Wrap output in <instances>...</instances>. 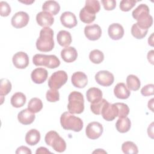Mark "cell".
<instances>
[{
    "label": "cell",
    "mask_w": 154,
    "mask_h": 154,
    "mask_svg": "<svg viewBox=\"0 0 154 154\" xmlns=\"http://www.w3.org/2000/svg\"><path fill=\"white\" fill-rule=\"evenodd\" d=\"M153 35V33H152V34L151 35L150 37V38H149V39H148V43H149V45H150V46H153V38H152Z\"/></svg>",
    "instance_id": "c3c4849f"
},
{
    "label": "cell",
    "mask_w": 154,
    "mask_h": 154,
    "mask_svg": "<svg viewBox=\"0 0 154 154\" xmlns=\"http://www.w3.org/2000/svg\"><path fill=\"white\" fill-rule=\"evenodd\" d=\"M61 57L66 63L73 62L76 60L78 57L77 51L74 47H66L61 51Z\"/></svg>",
    "instance_id": "ffe728a7"
},
{
    "label": "cell",
    "mask_w": 154,
    "mask_h": 154,
    "mask_svg": "<svg viewBox=\"0 0 154 154\" xmlns=\"http://www.w3.org/2000/svg\"><path fill=\"white\" fill-rule=\"evenodd\" d=\"M33 2H34V1H31V2H28V1L26 2V1H21V2H22V3H24V4H31V3H32Z\"/></svg>",
    "instance_id": "681fc988"
},
{
    "label": "cell",
    "mask_w": 154,
    "mask_h": 154,
    "mask_svg": "<svg viewBox=\"0 0 154 154\" xmlns=\"http://www.w3.org/2000/svg\"><path fill=\"white\" fill-rule=\"evenodd\" d=\"M42 10L43 11H47L52 15H57L60 10V6L57 1H47L43 4Z\"/></svg>",
    "instance_id": "d4e9b609"
},
{
    "label": "cell",
    "mask_w": 154,
    "mask_h": 154,
    "mask_svg": "<svg viewBox=\"0 0 154 154\" xmlns=\"http://www.w3.org/2000/svg\"><path fill=\"white\" fill-rule=\"evenodd\" d=\"M71 81L73 86L79 88H84L88 83L87 75L82 72H75L72 76Z\"/></svg>",
    "instance_id": "e0dca14e"
},
{
    "label": "cell",
    "mask_w": 154,
    "mask_h": 154,
    "mask_svg": "<svg viewBox=\"0 0 154 154\" xmlns=\"http://www.w3.org/2000/svg\"><path fill=\"white\" fill-rule=\"evenodd\" d=\"M84 7L94 14L98 13L100 8L99 2L96 0H87Z\"/></svg>",
    "instance_id": "e575fe53"
},
{
    "label": "cell",
    "mask_w": 154,
    "mask_h": 154,
    "mask_svg": "<svg viewBox=\"0 0 154 154\" xmlns=\"http://www.w3.org/2000/svg\"><path fill=\"white\" fill-rule=\"evenodd\" d=\"M35 45L37 49L41 52L51 51L54 47L53 30L49 27L43 28Z\"/></svg>",
    "instance_id": "7a4b0ae2"
},
{
    "label": "cell",
    "mask_w": 154,
    "mask_h": 154,
    "mask_svg": "<svg viewBox=\"0 0 154 154\" xmlns=\"http://www.w3.org/2000/svg\"><path fill=\"white\" fill-rule=\"evenodd\" d=\"M62 25L68 28H72L77 25V19L75 15L70 11H65L60 16Z\"/></svg>",
    "instance_id": "2e32d148"
},
{
    "label": "cell",
    "mask_w": 154,
    "mask_h": 154,
    "mask_svg": "<svg viewBox=\"0 0 154 154\" xmlns=\"http://www.w3.org/2000/svg\"><path fill=\"white\" fill-rule=\"evenodd\" d=\"M35 116L28 108L24 109L19 112L17 119L19 122L25 125L31 124L35 120Z\"/></svg>",
    "instance_id": "d6986e66"
},
{
    "label": "cell",
    "mask_w": 154,
    "mask_h": 154,
    "mask_svg": "<svg viewBox=\"0 0 154 154\" xmlns=\"http://www.w3.org/2000/svg\"><path fill=\"white\" fill-rule=\"evenodd\" d=\"M95 80L99 85L104 87H108L113 84L114 77L112 73L109 71L100 70L96 74Z\"/></svg>",
    "instance_id": "9c48e42d"
},
{
    "label": "cell",
    "mask_w": 154,
    "mask_h": 154,
    "mask_svg": "<svg viewBox=\"0 0 154 154\" xmlns=\"http://www.w3.org/2000/svg\"><path fill=\"white\" fill-rule=\"evenodd\" d=\"M154 85L152 84H147L144 86L141 90V93L144 96H149L153 94Z\"/></svg>",
    "instance_id": "b9f144b4"
},
{
    "label": "cell",
    "mask_w": 154,
    "mask_h": 154,
    "mask_svg": "<svg viewBox=\"0 0 154 154\" xmlns=\"http://www.w3.org/2000/svg\"><path fill=\"white\" fill-rule=\"evenodd\" d=\"M89 58L92 63L94 64H100L104 60V55L102 51L98 49H94L90 52Z\"/></svg>",
    "instance_id": "d6a6232c"
},
{
    "label": "cell",
    "mask_w": 154,
    "mask_h": 154,
    "mask_svg": "<svg viewBox=\"0 0 154 154\" xmlns=\"http://www.w3.org/2000/svg\"><path fill=\"white\" fill-rule=\"evenodd\" d=\"M68 79L67 74L64 70L57 71L48 79V86L51 89L58 90L64 85Z\"/></svg>",
    "instance_id": "52a82bcc"
},
{
    "label": "cell",
    "mask_w": 154,
    "mask_h": 154,
    "mask_svg": "<svg viewBox=\"0 0 154 154\" xmlns=\"http://www.w3.org/2000/svg\"><path fill=\"white\" fill-rule=\"evenodd\" d=\"M137 25L142 29H148L153 23V17L149 14V8L146 4H140L132 13Z\"/></svg>",
    "instance_id": "6da1fadb"
},
{
    "label": "cell",
    "mask_w": 154,
    "mask_h": 154,
    "mask_svg": "<svg viewBox=\"0 0 154 154\" xmlns=\"http://www.w3.org/2000/svg\"><path fill=\"white\" fill-rule=\"evenodd\" d=\"M48 73L46 69L42 67L35 69L32 71L31 74V78L32 81L35 84L43 83L48 78Z\"/></svg>",
    "instance_id": "ac0fdd59"
},
{
    "label": "cell",
    "mask_w": 154,
    "mask_h": 154,
    "mask_svg": "<svg viewBox=\"0 0 154 154\" xmlns=\"http://www.w3.org/2000/svg\"><path fill=\"white\" fill-rule=\"evenodd\" d=\"M36 21L37 23L44 27H49L52 25L54 22V18L52 14L47 11H40L36 16Z\"/></svg>",
    "instance_id": "5bb4252c"
},
{
    "label": "cell",
    "mask_w": 154,
    "mask_h": 154,
    "mask_svg": "<svg viewBox=\"0 0 154 154\" xmlns=\"http://www.w3.org/2000/svg\"><path fill=\"white\" fill-rule=\"evenodd\" d=\"M11 90V84L6 78H2L0 81V95L4 96L8 94Z\"/></svg>",
    "instance_id": "836d02e7"
},
{
    "label": "cell",
    "mask_w": 154,
    "mask_h": 154,
    "mask_svg": "<svg viewBox=\"0 0 154 154\" xmlns=\"http://www.w3.org/2000/svg\"><path fill=\"white\" fill-rule=\"evenodd\" d=\"M108 33L111 39L114 40H118L123 37L124 29L120 24L118 23H114L109 26Z\"/></svg>",
    "instance_id": "9a60e30c"
},
{
    "label": "cell",
    "mask_w": 154,
    "mask_h": 154,
    "mask_svg": "<svg viewBox=\"0 0 154 154\" xmlns=\"http://www.w3.org/2000/svg\"><path fill=\"white\" fill-rule=\"evenodd\" d=\"M147 59L151 64H153V50H152L148 52Z\"/></svg>",
    "instance_id": "f6af8a7d"
},
{
    "label": "cell",
    "mask_w": 154,
    "mask_h": 154,
    "mask_svg": "<svg viewBox=\"0 0 154 154\" xmlns=\"http://www.w3.org/2000/svg\"><path fill=\"white\" fill-rule=\"evenodd\" d=\"M86 97L89 102L96 103L102 99V92L98 88L91 87L87 91Z\"/></svg>",
    "instance_id": "44dd1931"
},
{
    "label": "cell",
    "mask_w": 154,
    "mask_h": 154,
    "mask_svg": "<svg viewBox=\"0 0 154 154\" xmlns=\"http://www.w3.org/2000/svg\"><path fill=\"white\" fill-rule=\"evenodd\" d=\"M26 96L21 92L15 93L11 97L10 103L13 107L20 108L26 103Z\"/></svg>",
    "instance_id": "4316f807"
},
{
    "label": "cell",
    "mask_w": 154,
    "mask_h": 154,
    "mask_svg": "<svg viewBox=\"0 0 154 154\" xmlns=\"http://www.w3.org/2000/svg\"><path fill=\"white\" fill-rule=\"evenodd\" d=\"M126 84L128 88L130 90L137 91L141 85V82L138 78L134 75H129L126 78Z\"/></svg>",
    "instance_id": "83f0119b"
},
{
    "label": "cell",
    "mask_w": 154,
    "mask_h": 154,
    "mask_svg": "<svg viewBox=\"0 0 154 154\" xmlns=\"http://www.w3.org/2000/svg\"><path fill=\"white\" fill-rule=\"evenodd\" d=\"M79 18L82 22L85 23H90L94 21L96 19V14L90 12L84 7L79 12Z\"/></svg>",
    "instance_id": "f1b7e54d"
},
{
    "label": "cell",
    "mask_w": 154,
    "mask_h": 154,
    "mask_svg": "<svg viewBox=\"0 0 154 154\" xmlns=\"http://www.w3.org/2000/svg\"><path fill=\"white\" fill-rule=\"evenodd\" d=\"M153 99H152L150 100L148 102V108H150L151 109L152 111H153Z\"/></svg>",
    "instance_id": "7dc6e473"
},
{
    "label": "cell",
    "mask_w": 154,
    "mask_h": 154,
    "mask_svg": "<svg viewBox=\"0 0 154 154\" xmlns=\"http://www.w3.org/2000/svg\"><path fill=\"white\" fill-rule=\"evenodd\" d=\"M57 39L58 43L63 47H68L72 41L70 33L65 30H61L58 32Z\"/></svg>",
    "instance_id": "603a6c76"
},
{
    "label": "cell",
    "mask_w": 154,
    "mask_h": 154,
    "mask_svg": "<svg viewBox=\"0 0 154 154\" xmlns=\"http://www.w3.org/2000/svg\"><path fill=\"white\" fill-rule=\"evenodd\" d=\"M29 20V15L24 11H19L12 17L11 23L13 27L21 28L27 25Z\"/></svg>",
    "instance_id": "30bf717a"
},
{
    "label": "cell",
    "mask_w": 154,
    "mask_h": 154,
    "mask_svg": "<svg viewBox=\"0 0 154 154\" xmlns=\"http://www.w3.org/2000/svg\"><path fill=\"white\" fill-rule=\"evenodd\" d=\"M31 150L24 146H20L19 147H18L16 151V154H19V153H26V154H31Z\"/></svg>",
    "instance_id": "7bdbcfd3"
},
{
    "label": "cell",
    "mask_w": 154,
    "mask_h": 154,
    "mask_svg": "<svg viewBox=\"0 0 154 154\" xmlns=\"http://www.w3.org/2000/svg\"><path fill=\"white\" fill-rule=\"evenodd\" d=\"M32 63L36 66H43L49 69H55L60 64V60L54 55L35 54L32 58Z\"/></svg>",
    "instance_id": "5b68a950"
},
{
    "label": "cell",
    "mask_w": 154,
    "mask_h": 154,
    "mask_svg": "<svg viewBox=\"0 0 154 154\" xmlns=\"http://www.w3.org/2000/svg\"><path fill=\"white\" fill-rule=\"evenodd\" d=\"M103 128L102 125L97 122H92L88 124L85 129L87 137L91 140H96L102 134Z\"/></svg>",
    "instance_id": "ba28073f"
},
{
    "label": "cell",
    "mask_w": 154,
    "mask_h": 154,
    "mask_svg": "<svg viewBox=\"0 0 154 154\" xmlns=\"http://www.w3.org/2000/svg\"><path fill=\"white\" fill-rule=\"evenodd\" d=\"M114 104L117 106L118 110L117 117H119V118H124L127 117L129 113V108L128 106L126 104L121 102L115 103Z\"/></svg>",
    "instance_id": "d590c367"
},
{
    "label": "cell",
    "mask_w": 154,
    "mask_h": 154,
    "mask_svg": "<svg viewBox=\"0 0 154 154\" xmlns=\"http://www.w3.org/2000/svg\"><path fill=\"white\" fill-rule=\"evenodd\" d=\"M101 115L106 121H112L118 116V110L114 103L111 104L107 102L103 106Z\"/></svg>",
    "instance_id": "8fae6325"
},
{
    "label": "cell",
    "mask_w": 154,
    "mask_h": 154,
    "mask_svg": "<svg viewBox=\"0 0 154 154\" xmlns=\"http://www.w3.org/2000/svg\"><path fill=\"white\" fill-rule=\"evenodd\" d=\"M43 108L42 100L37 97L32 98L28 102V108L33 113H37L41 111Z\"/></svg>",
    "instance_id": "f546056e"
},
{
    "label": "cell",
    "mask_w": 154,
    "mask_h": 154,
    "mask_svg": "<svg viewBox=\"0 0 154 154\" xmlns=\"http://www.w3.org/2000/svg\"><path fill=\"white\" fill-rule=\"evenodd\" d=\"M122 150L124 153H138V150L136 144L132 141H125L122 146Z\"/></svg>",
    "instance_id": "1f68e13d"
},
{
    "label": "cell",
    "mask_w": 154,
    "mask_h": 154,
    "mask_svg": "<svg viewBox=\"0 0 154 154\" xmlns=\"http://www.w3.org/2000/svg\"><path fill=\"white\" fill-rule=\"evenodd\" d=\"M60 123L64 129L75 132H79L83 128L82 120L69 112H64L61 114Z\"/></svg>",
    "instance_id": "3957f363"
},
{
    "label": "cell",
    "mask_w": 154,
    "mask_h": 154,
    "mask_svg": "<svg viewBox=\"0 0 154 154\" xmlns=\"http://www.w3.org/2000/svg\"><path fill=\"white\" fill-rule=\"evenodd\" d=\"M108 101L105 100V99H102L99 102H97L96 103H91L90 105V109L93 113L96 115H99L101 114L102 109L103 107V106L105 105V103Z\"/></svg>",
    "instance_id": "8d00e7d4"
},
{
    "label": "cell",
    "mask_w": 154,
    "mask_h": 154,
    "mask_svg": "<svg viewBox=\"0 0 154 154\" xmlns=\"http://www.w3.org/2000/svg\"><path fill=\"white\" fill-rule=\"evenodd\" d=\"M40 140V133L35 129H31L27 132L25 135V141L30 146L37 144Z\"/></svg>",
    "instance_id": "cb8c5ba5"
},
{
    "label": "cell",
    "mask_w": 154,
    "mask_h": 154,
    "mask_svg": "<svg viewBox=\"0 0 154 154\" xmlns=\"http://www.w3.org/2000/svg\"><path fill=\"white\" fill-rule=\"evenodd\" d=\"M153 123L152 122L151 123V125L148 127V129H147V133H148V135L149 136H150L152 138H153Z\"/></svg>",
    "instance_id": "bcb514c9"
},
{
    "label": "cell",
    "mask_w": 154,
    "mask_h": 154,
    "mask_svg": "<svg viewBox=\"0 0 154 154\" xmlns=\"http://www.w3.org/2000/svg\"><path fill=\"white\" fill-rule=\"evenodd\" d=\"M101 2L104 9L107 11L112 10L116 7V2L114 0H102Z\"/></svg>",
    "instance_id": "60d3db41"
},
{
    "label": "cell",
    "mask_w": 154,
    "mask_h": 154,
    "mask_svg": "<svg viewBox=\"0 0 154 154\" xmlns=\"http://www.w3.org/2000/svg\"><path fill=\"white\" fill-rule=\"evenodd\" d=\"M131 120L127 117L124 118H119L116 123V128L120 133H125L128 132L131 128Z\"/></svg>",
    "instance_id": "484cf974"
},
{
    "label": "cell",
    "mask_w": 154,
    "mask_h": 154,
    "mask_svg": "<svg viewBox=\"0 0 154 154\" xmlns=\"http://www.w3.org/2000/svg\"><path fill=\"white\" fill-rule=\"evenodd\" d=\"M36 153H51V152H49L46 147H40L38 148L35 152Z\"/></svg>",
    "instance_id": "ee69618b"
},
{
    "label": "cell",
    "mask_w": 154,
    "mask_h": 154,
    "mask_svg": "<svg viewBox=\"0 0 154 154\" xmlns=\"http://www.w3.org/2000/svg\"><path fill=\"white\" fill-rule=\"evenodd\" d=\"M148 29L141 28L137 23L133 24L131 28V34L132 35L137 39L143 38L147 34Z\"/></svg>",
    "instance_id": "4dcf8cb0"
},
{
    "label": "cell",
    "mask_w": 154,
    "mask_h": 154,
    "mask_svg": "<svg viewBox=\"0 0 154 154\" xmlns=\"http://www.w3.org/2000/svg\"><path fill=\"white\" fill-rule=\"evenodd\" d=\"M67 108L71 114H81L84 110V99L83 95L78 91L71 92L68 97Z\"/></svg>",
    "instance_id": "277c9868"
},
{
    "label": "cell",
    "mask_w": 154,
    "mask_h": 154,
    "mask_svg": "<svg viewBox=\"0 0 154 154\" xmlns=\"http://www.w3.org/2000/svg\"><path fill=\"white\" fill-rule=\"evenodd\" d=\"M12 61L14 66L17 69H25L29 64V57L24 52L16 53L13 57Z\"/></svg>",
    "instance_id": "4fadbf2b"
},
{
    "label": "cell",
    "mask_w": 154,
    "mask_h": 154,
    "mask_svg": "<svg viewBox=\"0 0 154 154\" xmlns=\"http://www.w3.org/2000/svg\"><path fill=\"white\" fill-rule=\"evenodd\" d=\"M46 97L48 101L50 102H55L60 99V94L57 90L50 89L47 91Z\"/></svg>",
    "instance_id": "f35d334b"
},
{
    "label": "cell",
    "mask_w": 154,
    "mask_h": 154,
    "mask_svg": "<svg viewBox=\"0 0 154 154\" xmlns=\"http://www.w3.org/2000/svg\"><path fill=\"white\" fill-rule=\"evenodd\" d=\"M137 1L134 0H123L120 3V8L123 11H128L131 10Z\"/></svg>",
    "instance_id": "74e56055"
},
{
    "label": "cell",
    "mask_w": 154,
    "mask_h": 154,
    "mask_svg": "<svg viewBox=\"0 0 154 154\" xmlns=\"http://www.w3.org/2000/svg\"><path fill=\"white\" fill-rule=\"evenodd\" d=\"M114 93L116 97L119 99H126L130 96L131 91L124 83L120 82L115 86Z\"/></svg>",
    "instance_id": "7402d4cb"
},
{
    "label": "cell",
    "mask_w": 154,
    "mask_h": 154,
    "mask_svg": "<svg viewBox=\"0 0 154 154\" xmlns=\"http://www.w3.org/2000/svg\"><path fill=\"white\" fill-rule=\"evenodd\" d=\"M47 145L51 146L53 149L58 152H63L66 149V143L64 139L54 131L48 132L45 137Z\"/></svg>",
    "instance_id": "8992f818"
},
{
    "label": "cell",
    "mask_w": 154,
    "mask_h": 154,
    "mask_svg": "<svg viewBox=\"0 0 154 154\" xmlns=\"http://www.w3.org/2000/svg\"><path fill=\"white\" fill-rule=\"evenodd\" d=\"M11 13V7L7 2H0V14L2 17L8 16Z\"/></svg>",
    "instance_id": "ab89813d"
},
{
    "label": "cell",
    "mask_w": 154,
    "mask_h": 154,
    "mask_svg": "<svg viewBox=\"0 0 154 154\" xmlns=\"http://www.w3.org/2000/svg\"><path fill=\"white\" fill-rule=\"evenodd\" d=\"M84 34L88 40L95 41L101 37L102 29L97 24L89 25L85 27Z\"/></svg>",
    "instance_id": "7c38bea8"
}]
</instances>
